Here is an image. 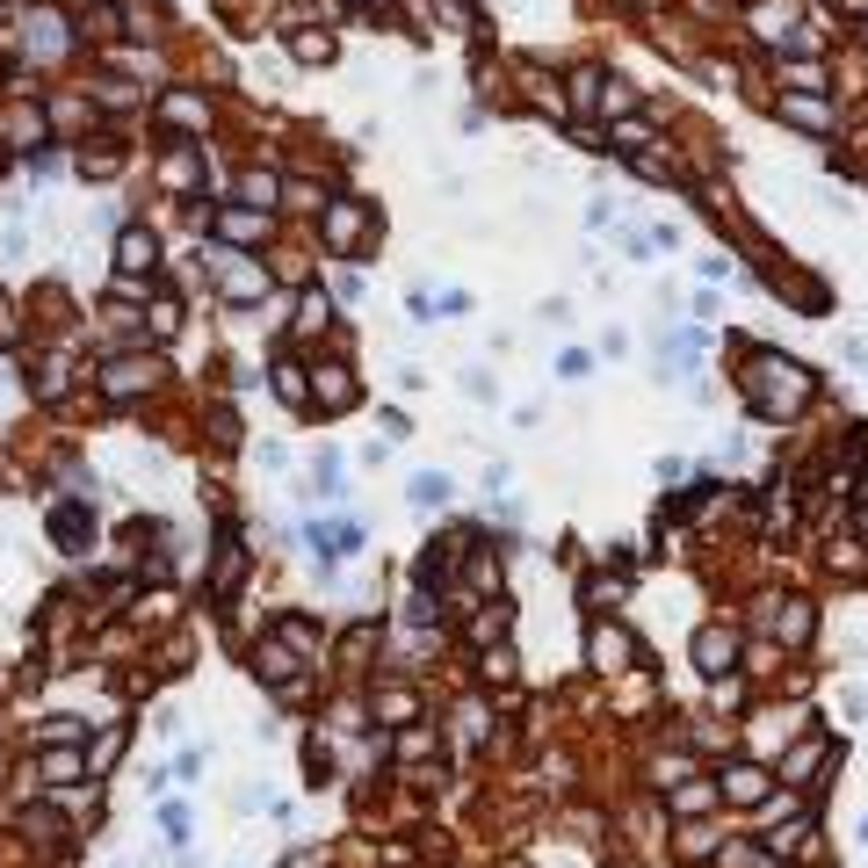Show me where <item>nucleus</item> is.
<instances>
[{
    "mask_svg": "<svg viewBox=\"0 0 868 868\" xmlns=\"http://www.w3.org/2000/svg\"><path fill=\"white\" fill-rule=\"evenodd\" d=\"M746 391H753V413L760 420H782V413H803V398H811L818 384H811V369H803V362L753 348L746 355Z\"/></svg>",
    "mask_w": 868,
    "mask_h": 868,
    "instance_id": "nucleus-1",
    "label": "nucleus"
},
{
    "mask_svg": "<svg viewBox=\"0 0 868 868\" xmlns=\"http://www.w3.org/2000/svg\"><path fill=\"white\" fill-rule=\"evenodd\" d=\"M160 377H167L160 355H116V362L102 369V398H109V406H131V398H145Z\"/></svg>",
    "mask_w": 868,
    "mask_h": 868,
    "instance_id": "nucleus-2",
    "label": "nucleus"
},
{
    "mask_svg": "<svg viewBox=\"0 0 868 868\" xmlns=\"http://www.w3.org/2000/svg\"><path fill=\"white\" fill-rule=\"evenodd\" d=\"M217 290H225V304H254L268 297V268L246 254H217Z\"/></svg>",
    "mask_w": 868,
    "mask_h": 868,
    "instance_id": "nucleus-3",
    "label": "nucleus"
},
{
    "mask_svg": "<svg viewBox=\"0 0 868 868\" xmlns=\"http://www.w3.org/2000/svg\"><path fill=\"white\" fill-rule=\"evenodd\" d=\"M753 37L760 44H803V8H796V0H760V8H753Z\"/></svg>",
    "mask_w": 868,
    "mask_h": 868,
    "instance_id": "nucleus-4",
    "label": "nucleus"
},
{
    "mask_svg": "<svg viewBox=\"0 0 868 868\" xmlns=\"http://www.w3.org/2000/svg\"><path fill=\"white\" fill-rule=\"evenodd\" d=\"M319 232H326L333 254H348V246H362V232H369V210H362L355 196H340V203L319 210Z\"/></svg>",
    "mask_w": 868,
    "mask_h": 868,
    "instance_id": "nucleus-5",
    "label": "nucleus"
},
{
    "mask_svg": "<svg viewBox=\"0 0 868 868\" xmlns=\"http://www.w3.org/2000/svg\"><path fill=\"white\" fill-rule=\"evenodd\" d=\"M586 659H594L601 673H630L637 666V637L623 623H594V637H586Z\"/></svg>",
    "mask_w": 868,
    "mask_h": 868,
    "instance_id": "nucleus-6",
    "label": "nucleus"
},
{
    "mask_svg": "<svg viewBox=\"0 0 868 868\" xmlns=\"http://www.w3.org/2000/svg\"><path fill=\"white\" fill-rule=\"evenodd\" d=\"M695 666H702L709 680L738 673V637H731L724 623H702V630H695Z\"/></svg>",
    "mask_w": 868,
    "mask_h": 868,
    "instance_id": "nucleus-7",
    "label": "nucleus"
},
{
    "mask_svg": "<svg viewBox=\"0 0 868 868\" xmlns=\"http://www.w3.org/2000/svg\"><path fill=\"white\" fill-rule=\"evenodd\" d=\"M717 796H724V803H767V767H760V760H738V767H724Z\"/></svg>",
    "mask_w": 868,
    "mask_h": 868,
    "instance_id": "nucleus-8",
    "label": "nucleus"
},
{
    "mask_svg": "<svg viewBox=\"0 0 868 868\" xmlns=\"http://www.w3.org/2000/svg\"><path fill=\"white\" fill-rule=\"evenodd\" d=\"M116 268H123V275H145V283H152V268H160V239L131 225V232L116 239Z\"/></svg>",
    "mask_w": 868,
    "mask_h": 868,
    "instance_id": "nucleus-9",
    "label": "nucleus"
},
{
    "mask_svg": "<svg viewBox=\"0 0 868 868\" xmlns=\"http://www.w3.org/2000/svg\"><path fill=\"white\" fill-rule=\"evenodd\" d=\"M782 123H803V131H840L832 102H818V95H782Z\"/></svg>",
    "mask_w": 868,
    "mask_h": 868,
    "instance_id": "nucleus-10",
    "label": "nucleus"
},
{
    "mask_svg": "<svg viewBox=\"0 0 868 868\" xmlns=\"http://www.w3.org/2000/svg\"><path fill=\"white\" fill-rule=\"evenodd\" d=\"M760 847H767V854H811V847H818V818H811V811H803V818H796L789 832H767V840H760Z\"/></svg>",
    "mask_w": 868,
    "mask_h": 868,
    "instance_id": "nucleus-11",
    "label": "nucleus"
},
{
    "mask_svg": "<svg viewBox=\"0 0 868 868\" xmlns=\"http://www.w3.org/2000/svg\"><path fill=\"white\" fill-rule=\"evenodd\" d=\"M312 398H319L326 413H348V406H355V377L333 362V369H319V391H312Z\"/></svg>",
    "mask_w": 868,
    "mask_h": 868,
    "instance_id": "nucleus-12",
    "label": "nucleus"
},
{
    "mask_svg": "<svg viewBox=\"0 0 868 868\" xmlns=\"http://www.w3.org/2000/svg\"><path fill=\"white\" fill-rule=\"evenodd\" d=\"M767 630L782 637V644H803V637H811V601H782V608L767 615Z\"/></svg>",
    "mask_w": 868,
    "mask_h": 868,
    "instance_id": "nucleus-13",
    "label": "nucleus"
},
{
    "mask_svg": "<svg viewBox=\"0 0 868 868\" xmlns=\"http://www.w3.org/2000/svg\"><path fill=\"white\" fill-rule=\"evenodd\" d=\"M290 58H304V66H326V58H333V37H326V29H290Z\"/></svg>",
    "mask_w": 868,
    "mask_h": 868,
    "instance_id": "nucleus-14",
    "label": "nucleus"
},
{
    "mask_svg": "<svg viewBox=\"0 0 868 868\" xmlns=\"http://www.w3.org/2000/svg\"><path fill=\"white\" fill-rule=\"evenodd\" d=\"M217 225H225V239H268V210H225V217H217Z\"/></svg>",
    "mask_w": 868,
    "mask_h": 868,
    "instance_id": "nucleus-15",
    "label": "nucleus"
},
{
    "mask_svg": "<svg viewBox=\"0 0 868 868\" xmlns=\"http://www.w3.org/2000/svg\"><path fill=\"white\" fill-rule=\"evenodd\" d=\"M275 398H283V406H297V413L312 406V391H304V369H297V362H275Z\"/></svg>",
    "mask_w": 868,
    "mask_h": 868,
    "instance_id": "nucleus-16",
    "label": "nucleus"
},
{
    "mask_svg": "<svg viewBox=\"0 0 868 868\" xmlns=\"http://www.w3.org/2000/svg\"><path fill=\"white\" fill-rule=\"evenodd\" d=\"M709 803H717V789H709V782H673V811H680V818H702Z\"/></svg>",
    "mask_w": 868,
    "mask_h": 868,
    "instance_id": "nucleus-17",
    "label": "nucleus"
},
{
    "mask_svg": "<svg viewBox=\"0 0 868 868\" xmlns=\"http://www.w3.org/2000/svg\"><path fill=\"white\" fill-rule=\"evenodd\" d=\"M160 116H167V123H189V131H203V123H210V109H203L196 95H167Z\"/></svg>",
    "mask_w": 868,
    "mask_h": 868,
    "instance_id": "nucleus-18",
    "label": "nucleus"
},
{
    "mask_svg": "<svg viewBox=\"0 0 868 868\" xmlns=\"http://www.w3.org/2000/svg\"><path fill=\"white\" fill-rule=\"evenodd\" d=\"M449 492H456V485H449L442 471H420V478H413V507L427 514V507H442V500H449Z\"/></svg>",
    "mask_w": 868,
    "mask_h": 868,
    "instance_id": "nucleus-19",
    "label": "nucleus"
},
{
    "mask_svg": "<svg viewBox=\"0 0 868 868\" xmlns=\"http://www.w3.org/2000/svg\"><path fill=\"white\" fill-rule=\"evenodd\" d=\"M290 666H297V659H290L283 644H268V651H254V673H261V680H275V688H283V680H290Z\"/></svg>",
    "mask_w": 868,
    "mask_h": 868,
    "instance_id": "nucleus-20",
    "label": "nucleus"
},
{
    "mask_svg": "<svg viewBox=\"0 0 868 868\" xmlns=\"http://www.w3.org/2000/svg\"><path fill=\"white\" fill-rule=\"evenodd\" d=\"M116 167H123L116 138H95V152H80V174H116Z\"/></svg>",
    "mask_w": 868,
    "mask_h": 868,
    "instance_id": "nucleus-21",
    "label": "nucleus"
},
{
    "mask_svg": "<svg viewBox=\"0 0 868 868\" xmlns=\"http://www.w3.org/2000/svg\"><path fill=\"white\" fill-rule=\"evenodd\" d=\"M297 326H304V333H319V326H333V304H326L319 290H304V304H297Z\"/></svg>",
    "mask_w": 868,
    "mask_h": 868,
    "instance_id": "nucleus-22",
    "label": "nucleus"
},
{
    "mask_svg": "<svg viewBox=\"0 0 868 868\" xmlns=\"http://www.w3.org/2000/svg\"><path fill=\"white\" fill-rule=\"evenodd\" d=\"M51 536H58V543H80V536H87V514H80V507H58V514H51Z\"/></svg>",
    "mask_w": 868,
    "mask_h": 868,
    "instance_id": "nucleus-23",
    "label": "nucleus"
},
{
    "mask_svg": "<svg viewBox=\"0 0 868 868\" xmlns=\"http://www.w3.org/2000/svg\"><path fill=\"white\" fill-rule=\"evenodd\" d=\"M623 594H630V579H623V572H615V579H608V572L586 579V601H623Z\"/></svg>",
    "mask_w": 868,
    "mask_h": 868,
    "instance_id": "nucleus-24",
    "label": "nucleus"
},
{
    "mask_svg": "<svg viewBox=\"0 0 868 868\" xmlns=\"http://www.w3.org/2000/svg\"><path fill=\"white\" fill-rule=\"evenodd\" d=\"M116 753H123V724H109V731L95 738V760H87V774H102V767H109Z\"/></svg>",
    "mask_w": 868,
    "mask_h": 868,
    "instance_id": "nucleus-25",
    "label": "nucleus"
},
{
    "mask_svg": "<svg viewBox=\"0 0 868 868\" xmlns=\"http://www.w3.org/2000/svg\"><path fill=\"white\" fill-rule=\"evenodd\" d=\"M239 189H246V203H261V210H268L275 196H283V181H275V174H246Z\"/></svg>",
    "mask_w": 868,
    "mask_h": 868,
    "instance_id": "nucleus-26",
    "label": "nucleus"
},
{
    "mask_svg": "<svg viewBox=\"0 0 868 868\" xmlns=\"http://www.w3.org/2000/svg\"><path fill=\"white\" fill-rule=\"evenodd\" d=\"M651 138V116H623V123H615V145H623V152H637Z\"/></svg>",
    "mask_w": 868,
    "mask_h": 868,
    "instance_id": "nucleus-27",
    "label": "nucleus"
},
{
    "mask_svg": "<svg viewBox=\"0 0 868 868\" xmlns=\"http://www.w3.org/2000/svg\"><path fill=\"white\" fill-rule=\"evenodd\" d=\"M283 203L290 210H326V196L312 189V181H283Z\"/></svg>",
    "mask_w": 868,
    "mask_h": 868,
    "instance_id": "nucleus-28",
    "label": "nucleus"
},
{
    "mask_svg": "<svg viewBox=\"0 0 868 868\" xmlns=\"http://www.w3.org/2000/svg\"><path fill=\"white\" fill-rule=\"evenodd\" d=\"M514 666H521V659H514L507 644H500V651H485V680H500V688H507V680H514Z\"/></svg>",
    "mask_w": 868,
    "mask_h": 868,
    "instance_id": "nucleus-29",
    "label": "nucleus"
},
{
    "mask_svg": "<svg viewBox=\"0 0 868 868\" xmlns=\"http://www.w3.org/2000/svg\"><path fill=\"white\" fill-rule=\"evenodd\" d=\"M174 326H181V304H174V297H160V304H152V333H160V340H167Z\"/></svg>",
    "mask_w": 868,
    "mask_h": 868,
    "instance_id": "nucleus-30",
    "label": "nucleus"
},
{
    "mask_svg": "<svg viewBox=\"0 0 868 868\" xmlns=\"http://www.w3.org/2000/svg\"><path fill=\"white\" fill-rule=\"evenodd\" d=\"M825 753H832V738H818V746H803V753H796V760H789V774H811V767H818V760H825Z\"/></svg>",
    "mask_w": 868,
    "mask_h": 868,
    "instance_id": "nucleus-31",
    "label": "nucleus"
},
{
    "mask_svg": "<svg viewBox=\"0 0 868 868\" xmlns=\"http://www.w3.org/2000/svg\"><path fill=\"white\" fill-rule=\"evenodd\" d=\"M283 637H290L297 651H319V630H312V623H297V615H290V623H283Z\"/></svg>",
    "mask_w": 868,
    "mask_h": 868,
    "instance_id": "nucleus-32",
    "label": "nucleus"
},
{
    "mask_svg": "<svg viewBox=\"0 0 868 868\" xmlns=\"http://www.w3.org/2000/svg\"><path fill=\"white\" fill-rule=\"evenodd\" d=\"M37 738H80V717H44Z\"/></svg>",
    "mask_w": 868,
    "mask_h": 868,
    "instance_id": "nucleus-33",
    "label": "nucleus"
},
{
    "mask_svg": "<svg viewBox=\"0 0 868 868\" xmlns=\"http://www.w3.org/2000/svg\"><path fill=\"white\" fill-rule=\"evenodd\" d=\"M44 774H51V782H66V774H80V760L73 753H44Z\"/></svg>",
    "mask_w": 868,
    "mask_h": 868,
    "instance_id": "nucleus-34",
    "label": "nucleus"
},
{
    "mask_svg": "<svg viewBox=\"0 0 868 868\" xmlns=\"http://www.w3.org/2000/svg\"><path fill=\"white\" fill-rule=\"evenodd\" d=\"M283 868H319V854H290V861H283Z\"/></svg>",
    "mask_w": 868,
    "mask_h": 868,
    "instance_id": "nucleus-35",
    "label": "nucleus"
},
{
    "mask_svg": "<svg viewBox=\"0 0 868 868\" xmlns=\"http://www.w3.org/2000/svg\"><path fill=\"white\" fill-rule=\"evenodd\" d=\"M861 44H868V22H861Z\"/></svg>",
    "mask_w": 868,
    "mask_h": 868,
    "instance_id": "nucleus-36",
    "label": "nucleus"
},
{
    "mask_svg": "<svg viewBox=\"0 0 868 868\" xmlns=\"http://www.w3.org/2000/svg\"><path fill=\"white\" fill-rule=\"evenodd\" d=\"M377 8H384V0H377Z\"/></svg>",
    "mask_w": 868,
    "mask_h": 868,
    "instance_id": "nucleus-37",
    "label": "nucleus"
}]
</instances>
